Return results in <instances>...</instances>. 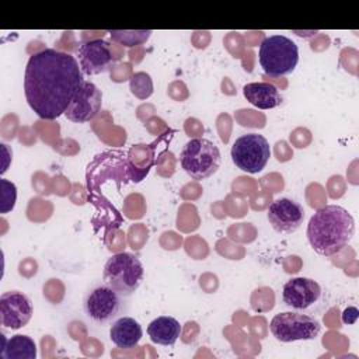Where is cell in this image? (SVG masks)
<instances>
[{"instance_id": "obj_20", "label": "cell", "mask_w": 359, "mask_h": 359, "mask_svg": "<svg viewBox=\"0 0 359 359\" xmlns=\"http://www.w3.org/2000/svg\"><path fill=\"white\" fill-rule=\"evenodd\" d=\"M1 185V199H0V213L6 215L11 212L15 206L17 201V187L14 182L1 178L0 180Z\"/></svg>"}, {"instance_id": "obj_11", "label": "cell", "mask_w": 359, "mask_h": 359, "mask_svg": "<svg viewBox=\"0 0 359 359\" xmlns=\"http://www.w3.org/2000/svg\"><path fill=\"white\" fill-rule=\"evenodd\" d=\"M321 286L310 278H292L282 289L283 303L296 311H306L321 297Z\"/></svg>"}, {"instance_id": "obj_16", "label": "cell", "mask_w": 359, "mask_h": 359, "mask_svg": "<svg viewBox=\"0 0 359 359\" xmlns=\"http://www.w3.org/2000/svg\"><path fill=\"white\" fill-rule=\"evenodd\" d=\"M147 335L157 345L172 346L181 335V324L174 317L160 316L147 325Z\"/></svg>"}, {"instance_id": "obj_14", "label": "cell", "mask_w": 359, "mask_h": 359, "mask_svg": "<svg viewBox=\"0 0 359 359\" xmlns=\"http://www.w3.org/2000/svg\"><path fill=\"white\" fill-rule=\"evenodd\" d=\"M143 337L142 325L132 317H119L109 330V339L121 349L135 348Z\"/></svg>"}, {"instance_id": "obj_2", "label": "cell", "mask_w": 359, "mask_h": 359, "mask_svg": "<svg viewBox=\"0 0 359 359\" xmlns=\"http://www.w3.org/2000/svg\"><path fill=\"white\" fill-rule=\"evenodd\" d=\"M355 233V220L342 206L327 205L320 208L309 220L307 240L320 255H335L351 241Z\"/></svg>"}, {"instance_id": "obj_1", "label": "cell", "mask_w": 359, "mask_h": 359, "mask_svg": "<svg viewBox=\"0 0 359 359\" xmlns=\"http://www.w3.org/2000/svg\"><path fill=\"white\" fill-rule=\"evenodd\" d=\"M84 83L77 59L56 49H42L29 56L24 74V93L29 108L42 119L65 114Z\"/></svg>"}, {"instance_id": "obj_5", "label": "cell", "mask_w": 359, "mask_h": 359, "mask_svg": "<svg viewBox=\"0 0 359 359\" xmlns=\"http://www.w3.org/2000/svg\"><path fill=\"white\" fill-rule=\"evenodd\" d=\"M180 160L181 167L191 178L202 181L213 175L220 167V150L213 142L195 137L185 143Z\"/></svg>"}, {"instance_id": "obj_18", "label": "cell", "mask_w": 359, "mask_h": 359, "mask_svg": "<svg viewBox=\"0 0 359 359\" xmlns=\"http://www.w3.org/2000/svg\"><path fill=\"white\" fill-rule=\"evenodd\" d=\"M109 35L114 42L132 48L146 42L150 38L151 31L150 29H112L109 31Z\"/></svg>"}, {"instance_id": "obj_9", "label": "cell", "mask_w": 359, "mask_h": 359, "mask_svg": "<svg viewBox=\"0 0 359 359\" xmlns=\"http://www.w3.org/2000/svg\"><path fill=\"white\" fill-rule=\"evenodd\" d=\"M79 65L83 74L95 76L108 72L114 63L111 45L104 39H88L80 43L77 49Z\"/></svg>"}, {"instance_id": "obj_21", "label": "cell", "mask_w": 359, "mask_h": 359, "mask_svg": "<svg viewBox=\"0 0 359 359\" xmlns=\"http://www.w3.org/2000/svg\"><path fill=\"white\" fill-rule=\"evenodd\" d=\"M358 316H359V311L356 307H348L342 313V321L345 324H353L358 320Z\"/></svg>"}, {"instance_id": "obj_22", "label": "cell", "mask_w": 359, "mask_h": 359, "mask_svg": "<svg viewBox=\"0 0 359 359\" xmlns=\"http://www.w3.org/2000/svg\"><path fill=\"white\" fill-rule=\"evenodd\" d=\"M1 154H3V157H4V161H3V167H1V174L7 170V167H8V163H10V158H11V150L8 149V146L7 144H1Z\"/></svg>"}, {"instance_id": "obj_8", "label": "cell", "mask_w": 359, "mask_h": 359, "mask_svg": "<svg viewBox=\"0 0 359 359\" xmlns=\"http://www.w3.org/2000/svg\"><path fill=\"white\" fill-rule=\"evenodd\" d=\"M84 313L97 324H107L114 320L122 309V296L111 286L100 285L91 289L83 302Z\"/></svg>"}, {"instance_id": "obj_15", "label": "cell", "mask_w": 359, "mask_h": 359, "mask_svg": "<svg viewBox=\"0 0 359 359\" xmlns=\"http://www.w3.org/2000/svg\"><path fill=\"white\" fill-rule=\"evenodd\" d=\"M243 94L248 102L259 109H272L282 104L280 93L275 86L265 81L245 84L243 87Z\"/></svg>"}, {"instance_id": "obj_13", "label": "cell", "mask_w": 359, "mask_h": 359, "mask_svg": "<svg viewBox=\"0 0 359 359\" xmlns=\"http://www.w3.org/2000/svg\"><path fill=\"white\" fill-rule=\"evenodd\" d=\"M268 222L280 234L294 233L304 220L303 206L289 198L275 199L268 209Z\"/></svg>"}, {"instance_id": "obj_4", "label": "cell", "mask_w": 359, "mask_h": 359, "mask_svg": "<svg viewBox=\"0 0 359 359\" xmlns=\"http://www.w3.org/2000/svg\"><path fill=\"white\" fill-rule=\"evenodd\" d=\"M144 269L140 259L130 252H116L104 265V282L122 297L130 296L142 285Z\"/></svg>"}, {"instance_id": "obj_12", "label": "cell", "mask_w": 359, "mask_h": 359, "mask_svg": "<svg viewBox=\"0 0 359 359\" xmlns=\"http://www.w3.org/2000/svg\"><path fill=\"white\" fill-rule=\"evenodd\" d=\"M32 313V302L27 294L10 290L0 296V321L3 327L20 330L27 325Z\"/></svg>"}, {"instance_id": "obj_6", "label": "cell", "mask_w": 359, "mask_h": 359, "mask_svg": "<svg viewBox=\"0 0 359 359\" xmlns=\"http://www.w3.org/2000/svg\"><path fill=\"white\" fill-rule=\"evenodd\" d=\"M230 156L237 168L250 174H257L268 164L271 147L262 135L247 133L234 140Z\"/></svg>"}, {"instance_id": "obj_3", "label": "cell", "mask_w": 359, "mask_h": 359, "mask_svg": "<svg viewBox=\"0 0 359 359\" xmlns=\"http://www.w3.org/2000/svg\"><path fill=\"white\" fill-rule=\"evenodd\" d=\"M258 60L266 76L272 79L287 76L297 66L299 48L285 35H269L259 45Z\"/></svg>"}, {"instance_id": "obj_17", "label": "cell", "mask_w": 359, "mask_h": 359, "mask_svg": "<svg viewBox=\"0 0 359 359\" xmlns=\"http://www.w3.org/2000/svg\"><path fill=\"white\" fill-rule=\"evenodd\" d=\"M1 359H35L36 358V345L34 339L28 335H14L10 339H6L1 334Z\"/></svg>"}, {"instance_id": "obj_19", "label": "cell", "mask_w": 359, "mask_h": 359, "mask_svg": "<svg viewBox=\"0 0 359 359\" xmlns=\"http://www.w3.org/2000/svg\"><path fill=\"white\" fill-rule=\"evenodd\" d=\"M130 91L135 97L140 100H146L153 93V83L147 73L137 72L130 79Z\"/></svg>"}, {"instance_id": "obj_10", "label": "cell", "mask_w": 359, "mask_h": 359, "mask_svg": "<svg viewBox=\"0 0 359 359\" xmlns=\"http://www.w3.org/2000/svg\"><path fill=\"white\" fill-rule=\"evenodd\" d=\"M102 93L91 81H84L77 90L65 111V116L74 123H84L91 121L101 109Z\"/></svg>"}, {"instance_id": "obj_7", "label": "cell", "mask_w": 359, "mask_h": 359, "mask_svg": "<svg viewBox=\"0 0 359 359\" xmlns=\"http://www.w3.org/2000/svg\"><path fill=\"white\" fill-rule=\"evenodd\" d=\"M271 334L280 342L309 341L317 338L321 331L320 321L313 316L299 311H285L273 316L269 324Z\"/></svg>"}]
</instances>
